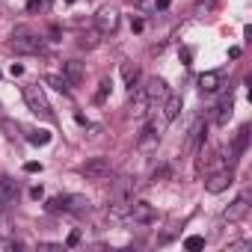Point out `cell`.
I'll return each mask as SVG.
<instances>
[{
	"label": "cell",
	"instance_id": "obj_1",
	"mask_svg": "<svg viewBox=\"0 0 252 252\" xmlns=\"http://www.w3.org/2000/svg\"><path fill=\"white\" fill-rule=\"evenodd\" d=\"M9 48H12L15 54H39V51L45 48V42H42L39 33H33V30H27V27H18V30L9 36Z\"/></svg>",
	"mask_w": 252,
	"mask_h": 252
},
{
	"label": "cell",
	"instance_id": "obj_2",
	"mask_svg": "<svg viewBox=\"0 0 252 252\" xmlns=\"http://www.w3.org/2000/svg\"><path fill=\"white\" fill-rule=\"evenodd\" d=\"M24 101H27L30 113H36L39 119H54L51 101H48V95H45V89H42L39 83H30V86H24Z\"/></svg>",
	"mask_w": 252,
	"mask_h": 252
},
{
	"label": "cell",
	"instance_id": "obj_3",
	"mask_svg": "<svg viewBox=\"0 0 252 252\" xmlns=\"http://www.w3.org/2000/svg\"><path fill=\"white\" fill-rule=\"evenodd\" d=\"M80 175H86L92 181H107L113 175V163L107 158H89L86 163H80Z\"/></svg>",
	"mask_w": 252,
	"mask_h": 252
},
{
	"label": "cell",
	"instance_id": "obj_4",
	"mask_svg": "<svg viewBox=\"0 0 252 252\" xmlns=\"http://www.w3.org/2000/svg\"><path fill=\"white\" fill-rule=\"evenodd\" d=\"M234 184V172L228 169V166H222V169H217V172H208V178H205V190L208 193H222V190H228Z\"/></svg>",
	"mask_w": 252,
	"mask_h": 252
},
{
	"label": "cell",
	"instance_id": "obj_5",
	"mask_svg": "<svg viewBox=\"0 0 252 252\" xmlns=\"http://www.w3.org/2000/svg\"><path fill=\"white\" fill-rule=\"evenodd\" d=\"M128 220H134V222H155L158 220V211H155V205H149L146 199H131V205H128Z\"/></svg>",
	"mask_w": 252,
	"mask_h": 252
},
{
	"label": "cell",
	"instance_id": "obj_6",
	"mask_svg": "<svg viewBox=\"0 0 252 252\" xmlns=\"http://www.w3.org/2000/svg\"><path fill=\"white\" fill-rule=\"evenodd\" d=\"M95 27H98L101 36H113V33L119 30V9H113V6L98 9V15H95Z\"/></svg>",
	"mask_w": 252,
	"mask_h": 252
},
{
	"label": "cell",
	"instance_id": "obj_7",
	"mask_svg": "<svg viewBox=\"0 0 252 252\" xmlns=\"http://www.w3.org/2000/svg\"><path fill=\"white\" fill-rule=\"evenodd\" d=\"M143 92L149 98V107H160V101L169 95V86H166L163 77H149V83L143 86Z\"/></svg>",
	"mask_w": 252,
	"mask_h": 252
},
{
	"label": "cell",
	"instance_id": "obj_8",
	"mask_svg": "<svg viewBox=\"0 0 252 252\" xmlns=\"http://www.w3.org/2000/svg\"><path fill=\"white\" fill-rule=\"evenodd\" d=\"M160 116H163V125H169V122H175L178 119V113H181V95H166L163 101H160Z\"/></svg>",
	"mask_w": 252,
	"mask_h": 252
},
{
	"label": "cell",
	"instance_id": "obj_9",
	"mask_svg": "<svg viewBox=\"0 0 252 252\" xmlns=\"http://www.w3.org/2000/svg\"><path fill=\"white\" fill-rule=\"evenodd\" d=\"M246 146H249V125H243V128L234 134V140H231V149H228V166L246 152Z\"/></svg>",
	"mask_w": 252,
	"mask_h": 252
},
{
	"label": "cell",
	"instance_id": "obj_10",
	"mask_svg": "<svg viewBox=\"0 0 252 252\" xmlns=\"http://www.w3.org/2000/svg\"><path fill=\"white\" fill-rule=\"evenodd\" d=\"M63 77L68 80V86H80V83H83V77H86V68H83V63H77V60H68V63H63Z\"/></svg>",
	"mask_w": 252,
	"mask_h": 252
},
{
	"label": "cell",
	"instance_id": "obj_11",
	"mask_svg": "<svg viewBox=\"0 0 252 252\" xmlns=\"http://www.w3.org/2000/svg\"><path fill=\"white\" fill-rule=\"evenodd\" d=\"M249 211V193H243V196H237L225 211H222V220H228V222H234V220H240L243 214Z\"/></svg>",
	"mask_w": 252,
	"mask_h": 252
},
{
	"label": "cell",
	"instance_id": "obj_12",
	"mask_svg": "<svg viewBox=\"0 0 252 252\" xmlns=\"http://www.w3.org/2000/svg\"><path fill=\"white\" fill-rule=\"evenodd\" d=\"M15 199H18V181L9 178V175H3V178H0V202L12 205Z\"/></svg>",
	"mask_w": 252,
	"mask_h": 252
},
{
	"label": "cell",
	"instance_id": "obj_13",
	"mask_svg": "<svg viewBox=\"0 0 252 252\" xmlns=\"http://www.w3.org/2000/svg\"><path fill=\"white\" fill-rule=\"evenodd\" d=\"M222 71H205V74H199V89L202 92H220V86H222Z\"/></svg>",
	"mask_w": 252,
	"mask_h": 252
},
{
	"label": "cell",
	"instance_id": "obj_14",
	"mask_svg": "<svg viewBox=\"0 0 252 252\" xmlns=\"http://www.w3.org/2000/svg\"><path fill=\"white\" fill-rule=\"evenodd\" d=\"M89 208L86 196H65V214H89Z\"/></svg>",
	"mask_w": 252,
	"mask_h": 252
},
{
	"label": "cell",
	"instance_id": "obj_15",
	"mask_svg": "<svg viewBox=\"0 0 252 252\" xmlns=\"http://www.w3.org/2000/svg\"><path fill=\"white\" fill-rule=\"evenodd\" d=\"M231 110H234V98H231V92H228V95L217 104V116H214V119H217V125H225V122H228V116H231Z\"/></svg>",
	"mask_w": 252,
	"mask_h": 252
},
{
	"label": "cell",
	"instance_id": "obj_16",
	"mask_svg": "<svg viewBox=\"0 0 252 252\" xmlns=\"http://www.w3.org/2000/svg\"><path fill=\"white\" fill-rule=\"evenodd\" d=\"M158 143H160V128L158 125H149V128L143 131V137H140V149H152Z\"/></svg>",
	"mask_w": 252,
	"mask_h": 252
},
{
	"label": "cell",
	"instance_id": "obj_17",
	"mask_svg": "<svg viewBox=\"0 0 252 252\" xmlns=\"http://www.w3.org/2000/svg\"><path fill=\"white\" fill-rule=\"evenodd\" d=\"M122 77H125V83H128V89L134 92V86H137V80H140V68H137L134 63H122Z\"/></svg>",
	"mask_w": 252,
	"mask_h": 252
},
{
	"label": "cell",
	"instance_id": "obj_18",
	"mask_svg": "<svg viewBox=\"0 0 252 252\" xmlns=\"http://www.w3.org/2000/svg\"><path fill=\"white\" fill-rule=\"evenodd\" d=\"M202 137H205V122L199 119V122L193 125V131H190V137H187V149H196V146L202 143Z\"/></svg>",
	"mask_w": 252,
	"mask_h": 252
},
{
	"label": "cell",
	"instance_id": "obj_19",
	"mask_svg": "<svg viewBox=\"0 0 252 252\" xmlns=\"http://www.w3.org/2000/svg\"><path fill=\"white\" fill-rule=\"evenodd\" d=\"M98 36H101L98 30H92V33H80L77 45H80V48H86V51H92V48H98V45H101V39H98Z\"/></svg>",
	"mask_w": 252,
	"mask_h": 252
},
{
	"label": "cell",
	"instance_id": "obj_20",
	"mask_svg": "<svg viewBox=\"0 0 252 252\" xmlns=\"http://www.w3.org/2000/svg\"><path fill=\"white\" fill-rule=\"evenodd\" d=\"M169 6V0H140L137 9L140 12H158V9H166Z\"/></svg>",
	"mask_w": 252,
	"mask_h": 252
},
{
	"label": "cell",
	"instance_id": "obj_21",
	"mask_svg": "<svg viewBox=\"0 0 252 252\" xmlns=\"http://www.w3.org/2000/svg\"><path fill=\"white\" fill-rule=\"evenodd\" d=\"M45 83H48L51 89H57V92H68V89H71V86H68V80H65V77H60V74H48V77H45Z\"/></svg>",
	"mask_w": 252,
	"mask_h": 252
},
{
	"label": "cell",
	"instance_id": "obj_22",
	"mask_svg": "<svg viewBox=\"0 0 252 252\" xmlns=\"http://www.w3.org/2000/svg\"><path fill=\"white\" fill-rule=\"evenodd\" d=\"M27 143H30V146H48V143H51V134H48V131H30V134H27Z\"/></svg>",
	"mask_w": 252,
	"mask_h": 252
},
{
	"label": "cell",
	"instance_id": "obj_23",
	"mask_svg": "<svg viewBox=\"0 0 252 252\" xmlns=\"http://www.w3.org/2000/svg\"><path fill=\"white\" fill-rule=\"evenodd\" d=\"M51 214H65V196H54V199H48V205H45Z\"/></svg>",
	"mask_w": 252,
	"mask_h": 252
},
{
	"label": "cell",
	"instance_id": "obj_24",
	"mask_svg": "<svg viewBox=\"0 0 252 252\" xmlns=\"http://www.w3.org/2000/svg\"><path fill=\"white\" fill-rule=\"evenodd\" d=\"M110 86H113V80L110 77H104L101 83H98V92H95V101L101 104V101H107V95H110Z\"/></svg>",
	"mask_w": 252,
	"mask_h": 252
},
{
	"label": "cell",
	"instance_id": "obj_25",
	"mask_svg": "<svg viewBox=\"0 0 252 252\" xmlns=\"http://www.w3.org/2000/svg\"><path fill=\"white\" fill-rule=\"evenodd\" d=\"M184 249H190V252H199V249H205V237H199V234H190V237L184 240Z\"/></svg>",
	"mask_w": 252,
	"mask_h": 252
},
{
	"label": "cell",
	"instance_id": "obj_26",
	"mask_svg": "<svg viewBox=\"0 0 252 252\" xmlns=\"http://www.w3.org/2000/svg\"><path fill=\"white\" fill-rule=\"evenodd\" d=\"M18 243L15 240H9V237H3V234H0V252H6V249H15Z\"/></svg>",
	"mask_w": 252,
	"mask_h": 252
},
{
	"label": "cell",
	"instance_id": "obj_27",
	"mask_svg": "<svg viewBox=\"0 0 252 252\" xmlns=\"http://www.w3.org/2000/svg\"><path fill=\"white\" fill-rule=\"evenodd\" d=\"M42 6H48V0H27V9H30V12H36V9H42Z\"/></svg>",
	"mask_w": 252,
	"mask_h": 252
},
{
	"label": "cell",
	"instance_id": "obj_28",
	"mask_svg": "<svg viewBox=\"0 0 252 252\" xmlns=\"http://www.w3.org/2000/svg\"><path fill=\"white\" fill-rule=\"evenodd\" d=\"M246 249H252V243H246V240H243V243H231V246H228V252H246Z\"/></svg>",
	"mask_w": 252,
	"mask_h": 252
},
{
	"label": "cell",
	"instance_id": "obj_29",
	"mask_svg": "<svg viewBox=\"0 0 252 252\" xmlns=\"http://www.w3.org/2000/svg\"><path fill=\"white\" fill-rule=\"evenodd\" d=\"M65 243H68V246H77V243H80V231H71V234H68V240H65Z\"/></svg>",
	"mask_w": 252,
	"mask_h": 252
},
{
	"label": "cell",
	"instance_id": "obj_30",
	"mask_svg": "<svg viewBox=\"0 0 252 252\" xmlns=\"http://www.w3.org/2000/svg\"><path fill=\"white\" fill-rule=\"evenodd\" d=\"M9 74H12V77H18V74H24V65H18V63H12V68H9Z\"/></svg>",
	"mask_w": 252,
	"mask_h": 252
},
{
	"label": "cell",
	"instance_id": "obj_31",
	"mask_svg": "<svg viewBox=\"0 0 252 252\" xmlns=\"http://www.w3.org/2000/svg\"><path fill=\"white\" fill-rule=\"evenodd\" d=\"M24 169H27V172H42V163H36V160H30V163H27Z\"/></svg>",
	"mask_w": 252,
	"mask_h": 252
},
{
	"label": "cell",
	"instance_id": "obj_32",
	"mask_svg": "<svg viewBox=\"0 0 252 252\" xmlns=\"http://www.w3.org/2000/svg\"><path fill=\"white\" fill-rule=\"evenodd\" d=\"M3 208H6V205H3V202H0V214H3Z\"/></svg>",
	"mask_w": 252,
	"mask_h": 252
},
{
	"label": "cell",
	"instance_id": "obj_33",
	"mask_svg": "<svg viewBox=\"0 0 252 252\" xmlns=\"http://www.w3.org/2000/svg\"><path fill=\"white\" fill-rule=\"evenodd\" d=\"M65 3H77V0H65Z\"/></svg>",
	"mask_w": 252,
	"mask_h": 252
}]
</instances>
